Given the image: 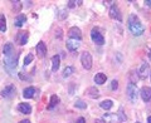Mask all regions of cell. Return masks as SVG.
I'll return each mask as SVG.
<instances>
[{"mask_svg":"<svg viewBox=\"0 0 151 123\" xmlns=\"http://www.w3.org/2000/svg\"><path fill=\"white\" fill-rule=\"evenodd\" d=\"M17 43L19 45H24L27 44V41H28V33L27 31H19L18 34H17Z\"/></svg>","mask_w":151,"mask_h":123,"instance_id":"7c38bea8","label":"cell"},{"mask_svg":"<svg viewBox=\"0 0 151 123\" xmlns=\"http://www.w3.org/2000/svg\"><path fill=\"white\" fill-rule=\"evenodd\" d=\"M58 102H59V98L57 97L55 94H54V96H52V97H50L49 106H48V109H53V108H54L57 104H58Z\"/></svg>","mask_w":151,"mask_h":123,"instance_id":"7402d4cb","label":"cell"},{"mask_svg":"<svg viewBox=\"0 0 151 123\" xmlns=\"http://www.w3.org/2000/svg\"><path fill=\"white\" fill-rule=\"evenodd\" d=\"M76 4H78V5H79V4H82V1H77V3H76V1H72V0H70V1H68V6L69 8H74Z\"/></svg>","mask_w":151,"mask_h":123,"instance_id":"4dcf8cb0","label":"cell"},{"mask_svg":"<svg viewBox=\"0 0 151 123\" xmlns=\"http://www.w3.org/2000/svg\"><path fill=\"white\" fill-rule=\"evenodd\" d=\"M129 78H130V80H131V83H136L139 80V78H140V75H139V72H135V70H131L130 72V75H129Z\"/></svg>","mask_w":151,"mask_h":123,"instance_id":"cb8c5ba5","label":"cell"},{"mask_svg":"<svg viewBox=\"0 0 151 123\" xmlns=\"http://www.w3.org/2000/svg\"><path fill=\"white\" fill-rule=\"evenodd\" d=\"M110 16L112 19H115V20H117V21H122V15H121V11H120L119 6H116V5L111 6V9H110Z\"/></svg>","mask_w":151,"mask_h":123,"instance_id":"9c48e42d","label":"cell"},{"mask_svg":"<svg viewBox=\"0 0 151 123\" xmlns=\"http://www.w3.org/2000/svg\"><path fill=\"white\" fill-rule=\"evenodd\" d=\"M117 88H119V82H117V80H112L111 82V89L112 91H116Z\"/></svg>","mask_w":151,"mask_h":123,"instance_id":"f546056e","label":"cell"},{"mask_svg":"<svg viewBox=\"0 0 151 123\" xmlns=\"http://www.w3.org/2000/svg\"><path fill=\"white\" fill-rule=\"evenodd\" d=\"M19 123H30V121L29 119H23V121H20Z\"/></svg>","mask_w":151,"mask_h":123,"instance_id":"d6a6232c","label":"cell"},{"mask_svg":"<svg viewBox=\"0 0 151 123\" xmlns=\"http://www.w3.org/2000/svg\"><path fill=\"white\" fill-rule=\"evenodd\" d=\"M149 58H150V60H151V50H150V53H149Z\"/></svg>","mask_w":151,"mask_h":123,"instance_id":"8d00e7d4","label":"cell"},{"mask_svg":"<svg viewBox=\"0 0 151 123\" xmlns=\"http://www.w3.org/2000/svg\"><path fill=\"white\" fill-rule=\"evenodd\" d=\"M17 93V89H15V86H13V84H9V86H6L5 88L1 91V97L3 98H13L14 96H15Z\"/></svg>","mask_w":151,"mask_h":123,"instance_id":"52a82bcc","label":"cell"},{"mask_svg":"<svg viewBox=\"0 0 151 123\" xmlns=\"http://www.w3.org/2000/svg\"><path fill=\"white\" fill-rule=\"evenodd\" d=\"M37 54L39 58H44L47 55V46L43 41H39V43L37 44Z\"/></svg>","mask_w":151,"mask_h":123,"instance_id":"4fadbf2b","label":"cell"},{"mask_svg":"<svg viewBox=\"0 0 151 123\" xmlns=\"http://www.w3.org/2000/svg\"><path fill=\"white\" fill-rule=\"evenodd\" d=\"M81 63L83 65L84 69H91L92 68V55L88 53V51H84V53H82L81 55Z\"/></svg>","mask_w":151,"mask_h":123,"instance_id":"8992f818","label":"cell"},{"mask_svg":"<svg viewBox=\"0 0 151 123\" xmlns=\"http://www.w3.org/2000/svg\"><path fill=\"white\" fill-rule=\"evenodd\" d=\"M100 106L102 109H105V111H108V109H111L112 106H113V102L111 101V99H106V101H103L100 103Z\"/></svg>","mask_w":151,"mask_h":123,"instance_id":"44dd1931","label":"cell"},{"mask_svg":"<svg viewBox=\"0 0 151 123\" xmlns=\"http://www.w3.org/2000/svg\"><path fill=\"white\" fill-rule=\"evenodd\" d=\"M126 92H127V97H129L131 103H136V102H137V98H139L140 93H139V89H137V86H136V84L130 82L129 84H127Z\"/></svg>","mask_w":151,"mask_h":123,"instance_id":"3957f363","label":"cell"},{"mask_svg":"<svg viewBox=\"0 0 151 123\" xmlns=\"http://www.w3.org/2000/svg\"><path fill=\"white\" fill-rule=\"evenodd\" d=\"M76 123H86V119H84L83 117H79L77 121H76Z\"/></svg>","mask_w":151,"mask_h":123,"instance_id":"1f68e13d","label":"cell"},{"mask_svg":"<svg viewBox=\"0 0 151 123\" xmlns=\"http://www.w3.org/2000/svg\"><path fill=\"white\" fill-rule=\"evenodd\" d=\"M106 74H103V73H97L96 75H94V83L96 84H103L106 82Z\"/></svg>","mask_w":151,"mask_h":123,"instance_id":"d6986e66","label":"cell"},{"mask_svg":"<svg viewBox=\"0 0 151 123\" xmlns=\"http://www.w3.org/2000/svg\"><path fill=\"white\" fill-rule=\"evenodd\" d=\"M140 96L144 102H149L151 99V87H142L140 91Z\"/></svg>","mask_w":151,"mask_h":123,"instance_id":"30bf717a","label":"cell"},{"mask_svg":"<svg viewBox=\"0 0 151 123\" xmlns=\"http://www.w3.org/2000/svg\"><path fill=\"white\" fill-rule=\"evenodd\" d=\"M67 48L70 51H76L79 48V40H76V39H68L67 40Z\"/></svg>","mask_w":151,"mask_h":123,"instance_id":"5bb4252c","label":"cell"},{"mask_svg":"<svg viewBox=\"0 0 151 123\" xmlns=\"http://www.w3.org/2000/svg\"><path fill=\"white\" fill-rule=\"evenodd\" d=\"M129 29H130V31L132 33V34L136 35V36H140V35L144 34L145 28H144L142 23L140 21V19L136 14H131V15L129 16Z\"/></svg>","mask_w":151,"mask_h":123,"instance_id":"7a4b0ae2","label":"cell"},{"mask_svg":"<svg viewBox=\"0 0 151 123\" xmlns=\"http://www.w3.org/2000/svg\"><path fill=\"white\" fill-rule=\"evenodd\" d=\"M25 21H27V16L24 14H18L17 18H15V21H14V25L20 28L23 24H25Z\"/></svg>","mask_w":151,"mask_h":123,"instance_id":"9a60e30c","label":"cell"},{"mask_svg":"<svg viewBox=\"0 0 151 123\" xmlns=\"http://www.w3.org/2000/svg\"><path fill=\"white\" fill-rule=\"evenodd\" d=\"M145 4H146V5H147V6H151V1H150V0H146Z\"/></svg>","mask_w":151,"mask_h":123,"instance_id":"836d02e7","label":"cell"},{"mask_svg":"<svg viewBox=\"0 0 151 123\" xmlns=\"http://www.w3.org/2000/svg\"><path fill=\"white\" fill-rule=\"evenodd\" d=\"M87 96L92 99H96V98L100 97V91H98L96 87H91V88L87 89Z\"/></svg>","mask_w":151,"mask_h":123,"instance_id":"e0dca14e","label":"cell"},{"mask_svg":"<svg viewBox=\"0 0 151 123\" xmlns=\"http://www.w3.org/2000/svg\"><path fill=\"white\" fill-rule=\"evenodd\" d=\"M96 123H105V122H103V119H97Z\"/></svg>","mask_w":151,"mask_h":123,"instance_id":"e575fe53","label":"cell"},{"mask_svg":"<svg viewBox=\"0 0 151 123\" xmlns=\"http://www.w3.org/2000/svg\"><path fill=\"white\" fill-rule=\"evenodd\" d=\"M136 123H140V122H136Z\"/></svg>","mask_w":151,"mask_h":123,"instance_id":"74e56055","label":"cell"},{"mask_svg":"<svg viewBox=\"0 0 151 123\" xmlns=\"http://www.w3.org/2000/svg\"><path fill=\"white\" fill-rule=\"evenodd\" d=\"M18 109H19V112L24 113V114L32 113V107H30V104H28V103H20V104L18 106Z\"/></svg>","mask_w":151,"mask_h":123,"instance_id":"2e32d148","label":"cell"},{"mask_svg":"<svg viewBox=\"0 0 151 123\" xmlns=\"http://www.w3.org/2000/svg\"><path fill=\"white\" fill-rule=\"evenodd\" d=\"M68 35H69V39H76V40H81L82 39V31L77 26L70 28V29L68 30Z\"/></svg>","mask_w":151,"mask_h":123,"instance_id":"ba28073f","label":"cell"},{"mask_svg":"<svg viewBox=\"0 0 151 123\" xmlns=\"http://www.w3.org/2000/svg\"><path fill=\"white\" fill-rule=\"evenodd\" d=\"M74 73V68L73 67H65L63 70V77L64 78H68L69 75H72Z\"/></svg>","mask_w":151,"mask_h":123,"instance_id":"d4e9b609","label":"cell"},{"mask_svg":"<svg viewBox=\"0 0 151 123\" xmlns=\"http://www.w3.org/2000/svg\"><path fill=\"white\" fill-rule=\"evenodd\" d=\"M147 123H151V116L147 118Z\"/></svg>","mask_w":151,"mask_h":123,"instance_id":"d590c367","label":"cell"},{"mask_svg":"<svg viewBox=\"0 0 151 123\" xmlns=\"http://www.w3.org/2000/svg\"><path fill=\"white\" fill-rule=\"evenodd\" d=\"M139 74H140V77L142 78V79L147 78L149 75L151 74V69H150V67H149L147 63H144L142 65H141V68H140V70H139Z\"/></svg>","mask_w":151,"mask_h":123,"instance_id":"8fae6325","label":"cell"},{"mask_svg":"<svg viewBox=\"0 0 151 123\" xmlns=\"http://www.w3.org/2000/svg\"><path fill=\"white\" fill-rule=\"evenodd\" d=\"M65 18H67V11L65 10H59L58 19H65Z\"/></svg>","mask_w":151,"mask_h":123,"instance_id":"f1b7e54d","label":"cell"},{"mask_svg":"<svg viewBox=\"0 0 151 123\" xmlns=\"http://www.w3.org/2000/svg\"><path fill=\"white\" fill-rule=\"evenodd\" d=\"M74 106L77 107V108H81V109H84V108L87 107V104H86V103H84L83 101H76Z\"/></svg>","mask_w":151,"mask_h":123,"instance_id":"484cf974","label":"cell"},{"mask_svg":"<svg viewBox=\"0 0 151 123\" xmlns=\"http://www.w3.org/2000/svg\"><path fill=\"white\" fill-rule=\"evenodd\" d=\"M102 119L105 123H121L122 122L119 113H106V114H103Z\"/></svg>","mask_w":151,"mask_h":123,"instance_id":"5b68a950","label":"cell"},{"mask_svg":"<svg viewBox=\"0 0 151 123\" xmlns=\"http://www.w3.org/2000/svg\"><path fill=\"white\" fill-rule=\"evenodd\" d=\"M34 59V56H33V54H28L25 58H24V65H28L32 63V60Z\"/></svg>","mask_w":151,"mask_h":123,"instance_id":"4316f807","label":"cell"},{"mask_svg":"<svg viewBox=\"0 0 151 123\" xmlns=\"http://www.w3.org/2000/svg\"><path fill=\"white\" fill-rule=\"evenodd\" d=\"M6 30V19L4 14H0V31Z\"/></svg>","mask_w":151,"mask_h":123,"instance_id":"603a6c76","label":"cell"},{"mask_svg":"<svg viewBox=\"0 0 151 123\" xmlns=\"http://www.w3.org/2000/svg\"><path fill=\"white\" fill-rule=\"evenodd\" d=\"M34 94H35V89L34 87H29V88H25L24 91H23V97L24 98H33L34 97Z\"/></svg>","mask_w":151,"mask_h":123,"instance_id":"ac0fdd59","label":"cell"},{"mask_svg":"<svg viewBox=\"0 0 151 123\" xmlns=\"http://www.w3.org/2000/svg\"><path fill=\"white\" fill-rule=\"evenodd\" d=\"M3 53H4V65H5V69L10 74H13L18 65V54L14 50V45L12 43H6L4 45Z\"/></svg>","mask_w":151,"mask_h":123,"instance_id":"6da1fadb","label":"cell"},{"mask_svg":"<svg viewBox=\"0 0 151 123\" xmlns=\"http://www.w3.org/2000/svg\"><path fill=\"white\" fill-rule=\"evenodd\" d=\"M12 4H13V9L14 10H17V11H19V9L22 8V3L20 1H12Z\"/></svg>","mask_w":151,"mask_h":123,"instance_id":"83f0119b","label":"cell"},{"mask_svg":"<svg viewBox=\"0 0 151 123\" xmlns=\"http://www.w3.org/2000/svg\"><path fill=\"white\" fill-rule=\"evenodd\" d=\"M91 39L94 44L97 45H102L105 44V38H103V35L100 33V30L96 29V28H93L92 31H91Z\"/></svg>","mask_w":151,"mask_h":123,"instance_id":"277c9868","label":"cell"},{"mask_svg":"<svg viewBox=\"0 0 151 123\" xmlns=\"http://www.w3.org/2000/svg\"><path fill=\"white\" fill-rule=\"evenodd\" d=\"M59 60H60V58L58 55H54L53 58H52V70H53V72H57V70H58V68H59Z\"/></svg>","mask_w":151,"mask_h":123,"instance_id":"ffe728a7","label":"cell"}]
</instances>
